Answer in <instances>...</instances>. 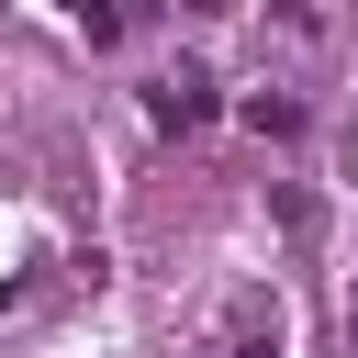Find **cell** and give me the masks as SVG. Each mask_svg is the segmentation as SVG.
<instances>
[{"instance_id": "cell-1", "label": "cell", "mask_w": 358, "mask_h": 358, "mask_svg": "<svg viewBox=\"0 0 358 358\" xmlns=\"http://www.w3.org/2000/svg\"><path fill=\"white\" fill-rule=\"evenodd\" d=\"M145 112H157V134H201V123H213V78H201V67H179V78H157V90H145Z\"/></svg>"}, {"instance_id": "cell-2", "label": "cell", "mask_w": 358, "mask_h": 358, "mask_svg": "<svg viewBox=\"0 0 358 358\" xmlns=\"http://www.w3.org/2000/svg\"><path fill=\"white\" fill-rule=\"evenodd\" d=\"M246 358H280V347H246Z\"/></svg>"}]
</instances>
